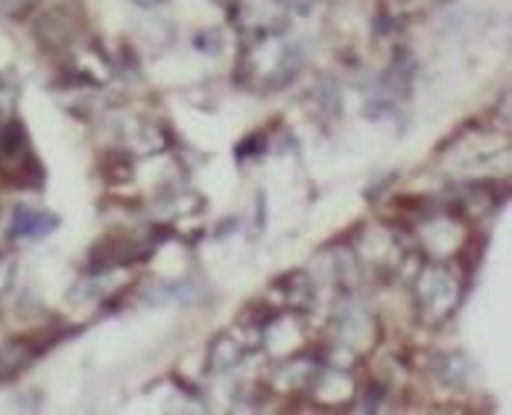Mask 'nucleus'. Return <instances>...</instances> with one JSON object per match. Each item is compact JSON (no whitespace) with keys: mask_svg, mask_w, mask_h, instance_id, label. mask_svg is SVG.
Here are the masks:
<instances>
[{"mask_svg":"<svg viewBox=\"0 0 512 415\" xmlns=\"http://www.w3.org/2000/svg\"><path fill=\"white\" fill-rule=\"evenodd\" d=\"M50 226H56V220H47V217H41V214L36 217L33 211L21 208V211H18V223H15L12 231H15V234H18V231H24L27 237H39V234H44Z\"/></svg>","mask_w":512,"mask_h":415,"instance_id":"nucleus-1","label":"nucleus"}]
</instances>
